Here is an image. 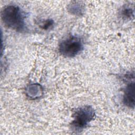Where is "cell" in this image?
Instances as JSON below:
<instances>
[{
	"instance_id": "1",
	"label": "cell",
	"mask_w": 135,
	"mask_h": 135,
	"mask_svg": "<svg viewBox=\"0 0 135 135\" xmlns=\"http://www.w3.org/2000/svg\"><path fill=\"white\" fill-rule=\"evenodd\" d=\"M1 18L6 26L16 31L22 32L25 28V16L18 6H6L2 11Z\"/></svg>"
},
{
	"instance_id": "2",
	"label": "cell",
	"mask_w": 135,
	"mask_h": 135,
	"mask_svg": "<svg viewBox=\"0 0 135 135\" xmlns=\"http://www.w3.org/2000/svg\"><path fill=\"white\" fill-rule=\"evenodd\" d=\"M95 115L93 108L91 105H85L76 110L73 115L71 128L75 131H80L91 122Z\"/></svg>"
},
{
	"instance_id": "3",
	"label": "cell",
	"mask_w": 135,
	"mask_h": 135,
	"mask_svg": "<svg viewBox=\"0 0 135 135\" xmlns=\"http://www.w3.org/2000/svg\"><path fill=\"white\" fill-rule=\"evenodd\" d=\"M83 45L82 40L76 36H70L61 41L59 50L61 55L65 57H72L82 51Z\"/></svg>"
},
{
	"instance_id": "4",
	"label": "cell",
	"mask_w": 135,
	"mask_h": 135,
	"mask_svg": "<svg viewBox=\"0 0 135 135\" xmlns=\"http://www.w3.org/2000/svg\"><path fill=\"white\" fill-rule=\"evenodd\" d=\"M134 92L135 86L134 81L132 82L129 83L124 91L123 96V102L127 107L134 109Z\"/></svg>"
},
{
	"instance_id": "5",
	"label": "cell",
	"mask_w": 135,
	"mask_h": 135,
	"mask_svg": "<svg viewBox=\"0 0 135 135\" xmlns=\"http://www.w3.org/2000/svg\"><path fill=\"white\" fill-rule=\"evenodd\" d=\"M26 94L31 99H38L42 95V86L39 84H30L26 89Z\"/></svg>"
},
{
	"instance_id": "6",
	"label": "cell",
	"mask_w": 135,
	"mask_h": 135,
	"mask_svg": "<svg viewBox=\"0 0 135 135\" xmlns=\"http://www.w3.org/2000/svg\"><path fill=\"white\" fill-rule=\"evenodd\" d=\"M69 9L70 13L76 15H80L81 14L83 13L82 6L76 2L72 4H70L69 7Z\"/></svg>"
},
{
	"instance_id": "7",
	"label": "cell",
	"mask_w": 135,
	"mask_h": 135,
	"mask_svg": "<svg viewBox=\"0 0 135 135\" xmlns=\"http://www.w3.org/2000/svg\"><path fill=\"white\" fill-rule=\"evenodd\" d=\"M122 16L126 18H131V17H133V11L129 7L124 8L121 12Z\"/></svg>"
},
{
	"instance_id": "8",
	"label": "cell",
	"mask_w": 135,
	"mask_h": 135,
	"mask_svg": "<svg viewBox=\"0 0 135 135\" xmlns=\"http://www.w3.org/2000/svg\"><path fill=\"white\" fill-rule=\"evenodd\" d=\"M53 24H54L53 21L51 19L45 20L43 22V23L41 25H42V28H43L44 30H47L50 28L51 26H52L53 25Z\"/></svg>"
}]
</instances>
